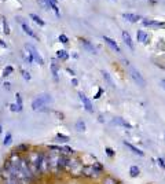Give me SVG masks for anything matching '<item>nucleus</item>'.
Masks as SVG:
<instances>
[{
    "label": "nucleus",
    "instance_id": "1",
    "mask_svg": "<svg viewBox=\"0 0 165 184\" xmlns=\"http://www.w3.org/2000/svg\"><path fill=\"white\" fill-rule=\"evenodd\" d=\"M50 103H52L51 95L41 94L33 99V102H32V109H33V110H41V109L46 107V106L50 105Z\"/></svg>",
    "mask_w": 165,
    "mask_h": 184
},
{
    "label": "nucleus",
    "instance_id": "2",
    "mask_svg": "<svg viewBox=\"0 0 165 184\" xmlns=\"http://www.w3.org/2000/svg\"><path fill=\"white\" fill-rule=\"evenodd\" d=\"M102 176L103 174L99 173V172H96L92 165H87V166H84V169H82V177H84V179L98 180V179H102Z\"/></svg>",
    "mask_w": 165,
    "mask_h": 184
},
{
    "label": "nucleus",
    "instance_id": "3",
    "mask_svg": "<svg viewBox=\"0 0 165 184\" xmlns=\"http://www.w3.org/2000/svg\"><path fill=\"white\" fill-rule=\"evenodd\" d=\"M129 76L132 77V80H134L135 82H136L138 85H139V87H146V80L143 78V76L142 74H140V72L139 70L136 69V67H134V66H131V65H129Z\"/></svg>",
    "mask_w": 165,
    "mask_h": 184
},
{
    "label": "nucleus",
    "instance_id": "4",
    "mask_svg": "<svg viewBox=\"0 0 165 184\" xmlns=\"http://www.w3.org/2000/svg\"><path fill=\"white\" fill-rule=\"evenodd\" d=\"M25 50L32 55V58H33V61L36 62V63L44 65V59H43V56L39 54V51L36 50V47H34V46H32V44H25Z\"/></svg>",
    "mask_w": 165,
    "mask_h": 184
},
{
    "label": "nucleus",
    "instance_id": "5",
    "mask_svg": "<svg viewBox=\"0 0 165 184\" xmlns=\"http://www.w3.org/2000/svg\"><path fill=\"white\" fill-rule=\"evenodd\" d=\"M78 96H80V100L82 103V106H84V109L87 110L88 113H94V106H92V102H91L90 99H88L87 96H85L82 92H78Z\"/></svg>",
    "mask_w": 165,
    "mask_h": 184
},
{
    "label": "nucleus",
    "instance_id": "6",
    "mask_svg": "<svg viewBox=\"0 0 165 184\" xmlns=\"http://www.w3.org/2000/svg\"><path fill=\"white\" fill-rule=\"evenodd\" d=\"M123 143H124V146H125L127 148H129V150H131L132 154H135V155H138V157H144V153H143V151L140 150V148H138L136 146H134L132 143H129V142H127V140H124Z\"/></svg>",
    "mask_w": 165,
    "mask_h": 184
},
{
    "label": "nucleus",
    "instance_id": "7",
    "mask_svg": "<svg viewBox=\"0 0 165 184\" xmlns=\"http://www.w3.org/2000/svg\"><path fill=\"white\" fill-rule=\"evenodd\" d=\"M123 40H124V43H125V46L128 47V48L131 50V51H135L134 41H132V38H131V34H129L127 30H124V32H123Z\"/></svg>",
    "mask_w": 165,
    "mask_h": 184
},
{
    "label": "nucleus",
    "instance_id": "8",
    "mask_svg": "<svg viewBox=\"0 0 165 184\" xmlns=\"http://www.w3.org/2000/svg\"><path fill=\"white\" fill-rule=\"evenodd\" d=\"M82 162V165L87 166V165H92L94 162L96 161V158L94 155H91V154H82V155H78Z\"/></svg>",
    "mask_w": 165,
    "mask_h": 184
},
{
    "label": "nucleus",
    "instance_id": "9",
    "mask_svg": "<svg viewBox=\"0 0 165 184\" xmlns=\"http://www.w3.org/2000/svg\"><path fill=\"white\" fill-rule=\"evenodd\" d=\"M103 40H105V43L107 44L109 47H110L113 51H116V52H121V48L119 47V44L116 43V41L113 40V38H110V37H107V36H105L103 37Z\"/></svg>",
    "mask_w": 165,
    "mask_h": 184
},
{
    "label": "nucleus",
    "instance_id": "10",
    "mask_svg": "<svg viewBox=\"0 0 165 184\" xmlns=\"http://www.w3.org/2000/svg\"><path fill=\"white\" fill-rule=\"evenodd\" d=\"M81 46L84 47V48L87 50V51L90 52V54H94V55L98 54V50H96L95 47H94V44H91L90 41L85 40V38H82V40H81Z\"/></svg>",
    "mask_w": 165,
    "mask_h": 184
},
{
    "label": "nucleus",
    "instance_id": "11",
    "mask_svg": "<svg viewBox=\"0 0 165 184\" xmlns=\"http://www.w3.org/2000/svg\"><path fill=\"white\" fill-rule=\"evenodd\" d=\"M30 146H29V144H26V143H21V144H18V146H15L13 148V150H15L17 153H19L21 155H25L26 153H28L29 150H30Z\"/></svg>",
    "mask_w": 165,
    "mask_h": 184
},
{
    "label": "nucleus",
    "instance_id": "12",
    "mask_svg": "<svg viewBox=\"0 0 165 184\" xmlns=\"http://www.w3.org/2000/svg\"><path fill=\"white\" fill-rule=\"evenodd\" d=\"M113 124H116V125H119V126H123V128H128V129H132V125L128 122V121H125L124 118L121 117H116L113 120Z\"/></svg>",
    "mask_w": 165,
    "mask_h": 184
},
{
    "label": "nucleus",
    "instance_id": "13",
    "mask_svg": "<svg viewBox=\"0 0 165 184\" xmlns=\"http://www.w3.org/2000/svg\"><path fill=\"white\" fill-rule=\"evenodd\" d=\"M101 184H119V183H117V180L114 179L113 176H110V174H103L101 179Z\"/></svg>",
    "mask_w": 165,
    "mask_h": 184
},
{
    "label": "nucleus",
    "instance_id": "14",
    "mask_svg": "<svg viewBox=\"0 0 165 184\" xmlns=\"http://www.w3.org/2000/svg\"><path fill=\"white\" fill-rule=\"evenodd\" d=\"M136 40L139 41V43H144L146 44L147 41H149V36H147V33L144 30H138L136 33Z\"/></svg>",
    "mask_w": 165,
    "mask_h": 184
},
{
    "label": "nucleus",
    "instance_id": "15",
    "mask_svg": "<svg viewBox=\"0 0 165 184\" xmlns=\"http://www.w3.org/2000/svg\"><path fill=\"white\" fill-rule=\"evenodd\" d=\"M123 18L129 21V22H138V21L140 19L139 15H136V14H131V13H124L123 14Z\"/></svg>",
    "mask_w": 165,
    "mask_h": 184
},
{
    "label": "nucleus",
    "instance_id": "16",
    "mask_svg": "<svg viewBox=\"0 0 165 184\" xmlns=\"http://www.w3.org/2000/svg\"><path fill=\"white\" fill-rule=\"evenodd\" d=\"M51 70H52L54 80H55V81H58V70H59V66H58V63H57L55 59H52V62H51Z\"/></svg>",
    "mask_w": 165,
    "mask_h": 184
},
{
    "label": "nucleus",
    "instance_id": "17",
    "mask_svg": "<svg viewBox=\"0 0 165 184\" xmlns=\"http://www.w3.org/2000/svg\"><path fill=\"white\" fill-rule=\"evenodd\" d=\"M140 174V169L138 165H132L131 168H129V176L131 177H138Z\"/></svg>",
    "mask_w": 165,
    "mask_h": 184
},
{
    "label": "nucleus",
    "instance_id": "18",
    "mask_svg": "<svg viewBox=\"0 0 165 184\" xmlns=\"http://www.w3.org/2000/svg\"><path fill=\"white\" fill-rule=\"evenodd\" d=\"M143 25L144 26H154V28H164V23L163 22H155V21H143Z\"/></svg>",
    "mask_w": 165,
    "mask_h": 184
},
{
    "label": "nucleus",
    "instance_id": "19",
    "mask_svg": "<svg viewBox=\"0 0 165 184\" xmlns=\"http://www.w3.org/2000/svg\"><path fill=\"white\" fill-rule=\"evenodd\" d=\"M57 58L61 59V61H67V59H69V54H67L65 50H58L57 51Z\"/></svg>",
    "mask_w": 165,
    "mask_h": 184
},
{
    "label": "nucleus",
    "instance_id": "20",
    "mask_svg": "<svg viewBox=\"0 0 165 184\" xmlns=\"http://www.w3.org/2000/svg\"><path fill=\"white\" fill-rule=\"evenodd\" d=\"M92 166H94V169H95L96 172H99V173L105 174V173H103V172H105V166H103V165H102V162H99L98 159H96V161L94 162V164H92Z\"/></svg>",
    "mask_w": 165,
    "mask_h": 184
},
{
    "label": "nucleus",
    "instance_id": "21",
    "mask_svg": "<svg viewBox=\"0 0 165 184\" xmlns=\"http://www.w3.org/2000/svg\"><path fill=\"white\" fill-rule=\"evenodd\" d=\"M22 29H23V32H25L26 34H29V36H30V37H33V38H37V36H36V34H34V32L32 30V29L29 28V26L26 25V23H22Z\"/></svg>",
    "mask_w": 165,
    "mask_h": 184
},
{
    "label": "nucleus",
    "instance_id": "22",
    "mask_svg": "<svg viewBox=\"0 0 165 184\" xmlns=\"http://www.w3.org/2000/svg\"><path fill=\"white\" fill-rule=\"evenodd\" d=\"M55 139H57L58 142H62V143H67V142L70 140L69 136H67V135H63V133H57Z\"/></svg>",
    "mask_w": 165,
    "mask_h": 184
},
{
    "label": "nucleus",
    "instance_id": "23",
    "mask_svg": "<svg viewBox=\"0 0 165 184\" xmlns=\"http://www.w3.org/2000/svg\"><path fill=\"white\" fill-rule=\"evenodd\" d=\"M74 128L77 132H84L85 130V122L82 120H78L77 122H76V125H74Z\"/></svg>",
    "mask_w": 165,
    "mask_h": 184
},
{
    "label": "nucleus",
    "instance_id": "24",
    "mask_svg": "<svg viewBox=\"0 0 165 184\" xmlns=\"http://www.w3.org/2000/svg\"><path fill=\"white\" fill-rule=\"evenodd\" d=\"M11 142H13V135H11L10 132H7L4 135V140H3V144L4 146H8V144H11Z\"/></svg>",
    "mask_w": 165,
    "mask_h": 184
},
{
    "label": "nucleus",
    "instance_id": "25",
    "mask_svg": "<svg viewBox=\"0 0 165 184\" xmlns=\"http://www.w3.org/2000/svg\"><path fill=\"white\" fill-rule=\"evenodd\" d=\"M22 56H23V59H25V62H26V63H29V65H32V63H33V58H32V55L30 54H29V52L28 51H26V52H22Z\"/></svg>",
    "mask_w": 165,
    "mask_h": 184
},
{
    "label": "nucleus",
    "instance_id": "26",
    "mask_svg": "<svg viewBox=\"0 0 165 184\" xmlns=\"http://www.w3.org/2000/svg\"><path fill=\"white\" fill-rule=\"evenodd\" d=\"M10 110L13 113H19V111H22V106L17 105V103H11V105H10Z\"/></svg>",
    "mask_w": 165,
    "mask_h": 184
},
{
    "label": "nucleus",
    "instance_id": "27",
    "mask_svg": "<svg viewBox=\"0 0 165 184\" xmlns=\"http://www.w3.org/2000/svg\"><path fill=\"white\" fill-rule=\"evenodd\" d=\"M30 18L33 19V21H34V22H36V23H39L40 26H44V21L41 19L39 15H36V14H30Z\"/></svg>",
    "mask_w": 165,
    "mask_h": 184
},
{
    "label": "nucleus",
    "instance_id": "28",
    "mask_svg": "<svg viewBox=\"0 0 165 184\" xmlns=\"http://www.w3.org/2000/svg\"><path fill=\"white\" fill-rule=\"evenodd\" d=\"M102 74H103V78H105L106 81L109 82V85H110V87H114V82H113V80H111V77L109 76V73H106V72H102Z\"/></svg>",
    "mask_w": 165,
    "mask_h": 184
},
{
    "label": "nucleus",
    "instance_id": "29",
    "mask_svg": "<svg viewBox=\"0 0 165 184\" xmlns=\"http://www.w3.org/2000/svg\"><path fill=\"white\" fill-rule=\"evenodd\" d=\"M105 153H106V155H107L109 158H113V157L116 155V151H114L111 147H106L105 148Z\"/></svg>",
    "mask_w": 165,
    "mask_h": 184
},
{
    "label": "nucleus",
    "instance_id": "30",
    "mask_svg": "<svg viewBox=\"0 0 165 184\" xmlns=\"http://www.w3.org/2000/svg\"><path fill=\"white\" fill-rule=\"evenodd\" d=\"M13 72H14V67H13V66H7L4 70H3V76L7 77V76H10V74L13 73Z\"/></svg>",
    "mask_w": 165,
    "mask_h": 184
},
{
    "label": "nucleus",
    "instance_id": "31",
    "mask_svg": "<svg viewBox=\"0 0 165 184\" xmlns=\"http://www.w3.org/2000/svg\"><path fill=\"white\" fill-rule=\"evenodd\" d=\"M19 70H21V73H22V77L26 80V81H29V80L32 78V77H30V73H29V72H26L25 69H22V67H21Z\"/></svg>",
    "mask_w": 165,
    "mask_h": 184
},
{
    "label": "nucleus",
    "instance_id": "32",
    "mask_svg": "<svg viewBox=\"0 0 165 184\" xmlns=\"http://www.w3.org/2000/svg\"><path fill=\"white\" fill-rule=\"evenodd\" d=\"M3 29H4V33L6 34H10V26H8V22L6 19H3Z\"/></svg>",
    "mask_w": 165,
    "mask_h": 184
},
{
    "label": "nucleus",
    "instance_id": "33",
    "mask_svg": "<svg viewBox=\"0 0 165 184\" xmlns=\"http://www.w3.org/2000/svg\"><path fill=\"white\" fill-rule=\"evenodd\" d=\"M59 41L61 43H63V44H67L69 43V38H67L66 34H59Z\"/></svg>",
    "mask_w": 165,
    "mask_h": 184
},
{
    "label": "nucleus",
    "instance_id": "34",
    "mask_svg": "<svg viewBox=\"0 0 165 184\" xmlns=\"http://www.w3.org/2000/svg\"><path fill=\"white\" fill-rule=\"evenodd\" d=\"M157 164L160 165L163 169H165V161H164L163 157H158V158H157Z\"/></svg>",
    "mask_w": 165,
    "mask_h": 184
},
{
    "label": "nucleus",
    "instance_id": "35",
    "mask_svg": "<svg viewBox=\"0 0 165 184\" xmlns=\"http://www.w3.org/2000/svg\"><path fill=\"white\" fill-rule=\"evenodd\" d=\"M15 98H17V105L22 106V98H21V95H19V94H17V95H15Z\"/></svg>",
    "mask_w": 165,
    "mask_h": 184
},
{
    "label": "nucleus",
    "instance_id": "36",
    "mask_svg": "<svg viewBox=\"0 0 165 184\" xmlns=\"http://www.w3.org/2000/svg\"><path fill=\"white\" fill-rule=\"evenodd\" d=\"M103 94V90H102V88H99V91H98V94H96L95 95V96H94V98H95V99H99V98H101V95Z\"/></svg>",
    "mask_w": 165,
    "mask_h": 184
},
{
    "label": "nucleus",
    "instance_id": "37",
    "mask_svg": "<svg viewBox=\"0 0 165 184\" xmlns=\"http://www.w3.org/2000/svg\"><path fill=\"white\" fill-rule=\"evenodd\" d=\"M77 84H78V80H77V78H73V80H72V85H74V87H76Z\"/></svg>",
    "mask_w": 165,
    "mask_h": 184
},
{
    "label": "nucleus",
    "instance_id": "38",
    "mask_svg": "<svg viewBox=\"0 0 165 184\" xmlns=\"http://www.w3.org/2000/svg\"><path fill=\"white\" fill-rule=\"evenodd\" d=\"M3 85H4V88H6V90H10V88H11V87H10V85H11L10 82H4V84H3Z\"/></svg>",
    "mask_w": 165,
    "mask_h": 184
},
{
    "label": "nucleus",
    "instance_id": "39",
    "mask_svg": "<svg viewBox=\"0 0 165 184\" xmlns=\"http://www.w3.org/2000/svg\"><path fill=\"white\" fill-rule=\"evenodd\" d=\"M0 47H3V48H6V47H7V44H4V43H3V40H0Z\"/></svg>",
    "mask_w": 165,
    "mask_h": 184
},
{
    "label": "nucleus",
    "instance_id": "40",
    "mask_svg": "<svg viewBox=\"0 0 165 184\" xmlns=\"http://www.w3.org/2000/svg\"><path fill=\"white\" fill-rule=\"evenodd\" d=\"M161 87L165 90V80H161Z\"/></svg>",
    "mask_w": 165,
    "mask_h": 184
},
{
    "label": "nucleus",
    "instance_id": "41",
    "mask_svg": "<svg viewBox=\"0 0 165 184\" xmlns=\"http://www.w3.org/2000/svg\"><path fill=\"white\" fill-rule=\"evenodd\" d=\"M67 73H70L72 76H74V72H73V70H70V69H67Z\"/></svg>",
    "mask_w": 165,
    "mask_h": 184
},
{
    "label": "nucleus",
    "instance_id": "42",
    "mask_svg": "<svg viewBox=\"0 0 165 184\" xmlns=\"http://www.w3.org/2000/svg\"><path fill=\"white\" fill-rule=\"evenodd\" d=\"M164 140H165V133H164Z\"/></svg>",
    "mask_w": 165,
    "mask_h": 184
}]
</instances>
